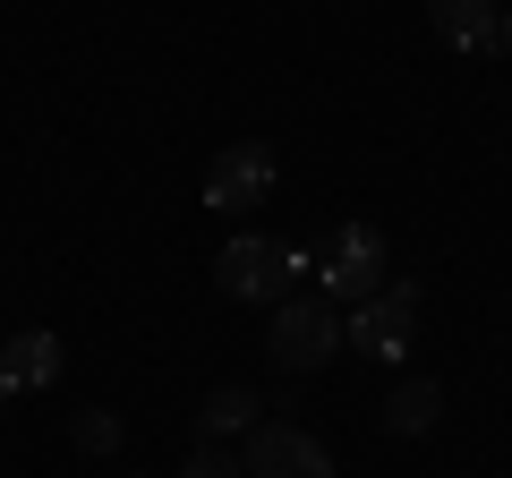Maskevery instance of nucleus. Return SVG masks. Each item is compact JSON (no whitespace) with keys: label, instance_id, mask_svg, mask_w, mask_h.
I'll return each instance as SVG.
<instances>
[{"label":"nucleus","instance_id":"f257e3e1","mask_svg":"<svg viewBox=\"0 0 512 478\" xmlns=\"http://www.w3.org/2000/svg\"><path fill=\"white\" fill-rule=\"evenodd\" d=\"M299 274H308V257H299L291 239H265V231L222 239V257H214L222 299H239V308H282L299 291Z\"/></svg>","mask_w":512,"mask_h":478},{"label":"nucleus","instance_id":"f03ea898","mask_svg":"<svg viewBox=\"0 0 512 478\" xmlns=\"http://www.w3.org/2000/svg\"><path fill=\"white\" fill-rule=\"evenodd\" d=\"M342 342V308H333L325 291H291L282 308H265V359H274L282 376H316Z\"/></svg>","mask_w":512,"mask_h":478},{"label":"nucleus","instance_id":"7ed1b4c3","mask_svg":"<svg viewBox=\"0 0 512 478\" xmlns=\"http://www.w3.org/2000/svg\"><path fill=\"white\" fill-rule=\"evenodd\" d=\"M316 274H325V299H333V308H367V299L393 282V265H384V239L367 231V222H350V231L325 239V265H316Z\"/></svg>","mask_w":512,"mask_h":478},{"label":"nucleus","instance_id":"20e7f679","mask_svg":"<svg viewBox=\"0 0 512 478\" xmlns=\"http://www.w3.org/2000/svg\"><path fill=\"white\" fill-rule=\"evenodd\" d=\"M410 333H419V282H384L367 308H350V316H342V342H350V350H367V359H384V368L410 350Z\"/></svg>","mask_w":512,"mask_h":478},{"label":"nucleus","instance_id":"39448f33","mask_svg":"<svg viewBox=\"0 0 512 478\" xmlns=\"http://www.w3.org/2000/svg\"><path fill=\"white\" fill-rule=\"evenodd\" d=\"M239 461H248V478H333L325 436H308L299 419H256Z\"/></svg>","mask_w":512,"mask_h":478},{"label":"nucleus","instance_id":"423d86ee","mask_svg":"<svg viewBox=\"0 0 512 478\" xmlns=\"http://www.w3.org/2000/svg\"><path fill=\"white\" fill-rule=\"evenodd\" d=\"M265 197H274V154L265 146H222L205 163V205L214 214H256Z\"/></svg>","mask_w":512,"mask_h":478},{"label":"nucleus","instance_id":"0eeeda50","mask_svg":"<svg viewBox=\"0 0 512 478\" xmlns=\"http://www.w3.org/2000/svg\"><path fill=\"white\" fill-rule=\"evenodd\" d=\"M427 26L444 52H470V60L495 52V0H427Z\"/></svg>","mask_w":512,"mask_h":478},{"label":"nucleus","instance_id":"6e6552de","mask_svg":"<svg viewBox=\"0 0 512 478\" xmlns=\"http://www.w3.org/2000/svg\"><path fill=\"white\" fill-rule=\"evenodd\" d=\"M60 376V342L52 333H9V350H0V402L18 385H52Z\"/></svg>","mask_w":512,"mask_h":478},{"label":"nucleus","instance_id":"1a4fd4ad","mask_svg":"<svg viewBox=\"0 0 512 478\" xmlns=\"http://www.w3.org/2000/svg\"><path fill=\"white\" fill-rule=\"evenodd\" d=\"M436 419H444V385L436 376H402V385L384 393V427H393V436H427Z\"/></svg>","mask_w":512,"mask_h":478},{"label":"nucleus","instance_id":"9d476101","mask_svg":"<svg viewBox=\"0 0 512 478\" xmlns=\"http://www.w3.org/2000/svg\"><path fill=\"white\" fill-rule=\"evenodd\" d=\"M256 410H265V402H256L248 385H214V393H205V410H197V436H205V444L248 436V427H256Z\"/></svg>","mask_w":512,"mask_h":478},{"label":"nucleus","instance_id":"9b49d317","mask_svg":"<svg viewBox=\"0 0 512 478\" xmlns=\"http://www.w3.org/2000/svg\"><path fill=\"white\" fill-rule=\"evenodd\" d=\"M69 444H77V453H94V461H103V453H120V410H77Z\"/></svg>","mask_w":512,"mask_h":478},{"label":"nucleus","instance_id":"f8f14e48","mask_svg":"<svg viewBox=\"0 0 512 478\" xmlns=\"http://www.w3.org/2000/svg\"><path fill=\"white\" fill-rule=\"evenodd\" d=\"M180 478H248V461L231 453V444H188V461H180Z\"/></svg>","mask_w":512,"mask_h":478},{"label":"nucleus","instance_id":"ddd939ff","mask_svg":"<svg viewBox=\"0 0 512 478\" xmlns=\"http://www.w3.org/2000/svg\"><path fill=\"white\" fill-rule=\"evenodd\" d=\"M495 52H512V18H495Z\"/></svg>","mask_w":512,"mask_h":478}]
</instances>
